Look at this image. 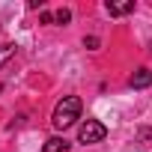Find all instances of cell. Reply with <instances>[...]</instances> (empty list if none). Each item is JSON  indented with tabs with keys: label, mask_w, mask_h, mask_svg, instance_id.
I'll return each instance as SVG.
<instances>
[{
	"label": "cell",
	"mask_w": 152,
	"mask_h": 152,
	"mask_svg": "<svg viewBox=\"0 0 152 152\" xmlns=\"http://www.w3.org/2000/svg\"><path fill=\"white\" fill-rule=\"evenodd\" d=\"M81 99L78 96H66L63 102H57V107H54V116H51V122H54V128H60V131H66L69 125H75V119L81 116Z\"/></svg>",
	"instance_id": "cell-1"
},
{
	"label": "cell",
	"mask_w": 152,
	"mask_h": 152,
	"mask_svg": "<svg viewBox=\"0 0 152 152\" xmlns=\"http://www.w3.org/2000/svg\"><path fill=\"white\" fill-rule=\"evenodd\" d=\"M104 134H107V128H104L99 119H87V122L78 128V140H81V143H102Z\"/></svg>",
	"instance_id": "cell-2"
},
{
	"label": "cell",
	"mask_w": 152,
	"mask_h": 152,
	"mask_svg": "<svg viewBox=\"0 0 152 152\" xmlns=\"http://www.w3.org/2000/svg\"><path fill=\"white\" fill-rule=\"evenodd\" d=\"M149 84H152V69H137L131 78H128V87H134V90H143Z\"/></svg>",
	"instance_id": "cell-3"
},
{
	"label": "cell",
	"mask_w": 152,
	"mask_h": 152,
	"mask_svg": "<svg viewBox=\"0 0 152 152\" xmlns=\"http://www.w3.org/2000/svg\"><path fill=\"white\" fill-rule=\"evenodd\" d=\"M42 152H69V140L66 137H48Z\"/></svg>",
	"instance_id": "cell-4"
},
{
	"label": "cell",
	"mask_w": 152,
	"mask_h": 152,
	"mask_svg": "<svg viewBox=\"0 0 152 152\" xmlns=\"http://www.w3.org/2000/svg\"><path fill=\"white\" fill-rule=\"evenodd\" d=\"M107 12L110 15H128V12H134V0H128V3H107Z\"/></svg>",
	"instance_id": "cell-5"
},
{
	"label": "cell",
	"mask_w": 152,
	"mask_h": 152,
	"mask_svg": "<svg viewBox=\"0 0 152 152\" xmlns=\"http://www.w3.org/2000/svg\"><path fill=\"white\" fill-rule=\"evenodd\" d=\"M15 57V45H0V66Z\"/></svg>",
	"instance_id": "cell-6"
},
{
	"label": "cell",
	"mask_w": 152,
	"mask_h": 152,
	"mask_svg": "<svg viewBox=\"0 0 152 152\" xmlns=\"http://www.w3.org/2000/svg\"><path fill=\"white\" fill-rule=\"evenodd\" d=\"M54 21H57V24H69V21H72V12H69V9H57V12H54Z\"/></svg>",
	"instance_id": "cell-7"
},
{
	"label": "cell",
	"mask_w": 152,
	"mask_h": 152,
	"mask_svg": "<svg viewBox=\"0 0 152 152\" xmlns=\"http://www.w3.org/2000/svg\"><path fill=\"white\" fill-rule=\"evenodd\" d=\"M84 45H87V48H90V51H96V48H99V45H102V42H99V39H96V36H87V39H84Z\"/></svg>",
	"instance_id": "cell-8"
},
{
	"label": "cell",
	"mask_w": 152,
	"mask_h": 152,
	"mask_svg": "<svg viewBox=\"0 0 152 152\" xmlns=\"http://www.w3.org/2000/svg\"><path fill=\"white\" fill-rule=\"evenodd\" d=\"M39 21H42V24H51V21H54V15H51V12H42V18H39Z\"/></svg>",
	"instance_id": "cell-9"
}]
</instances>
